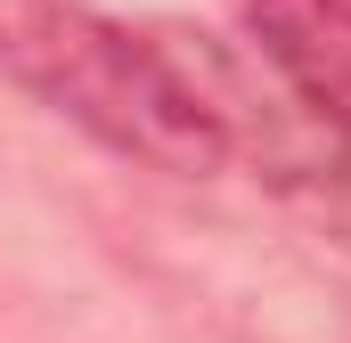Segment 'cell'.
I'll return each mask as SVG.
<instances>
[{
	"mask_svg": "<svg viewBox=\"0 0 351 343\" xmlns=\"http://www.w3.org/2000/svg\"><path fill=\"white\" fill-rule=\"evenodd\" d=\"M269 180H278L327 237L351 246V139H335V131L311 123V147H278V156H269Z\"/></svg>",
	"mask_w": 351,
	"mask_h": 343,
	"instance_id": "cell-3",
	"label": "cell"
},
{
	"mask_svg": "<svg viewBox=\"0 0 351 343\" xmlns=\"http://www.w3.org/2000/svg\"><path fill=\"white\" fill-rule=\"evenodd\" d=\"M245 33L286 98L351 139V0H245Z\"/></svg>",
	"mask_w": 351,
	"mask_h": 343,
	"instance_id": "cell-2",
	"label": "cell"
},
{
	"mask_svg": "<svg viewBox=\"0 0 351 343\" xmlns=\"http://www.w3.org/2000/svg\"><path fill=\"white\" fill-rule=\"evenodd\" d=\"M0 66L98 147L172 180H213L245 147V98L204 33L131 25L82 0H16L0 16Z\"/></svg>",
	"mask_w": 351,
	"mask_h": 343,
	"instance_id": "cell-1",
	"label": "cell"
}]
</instances>
